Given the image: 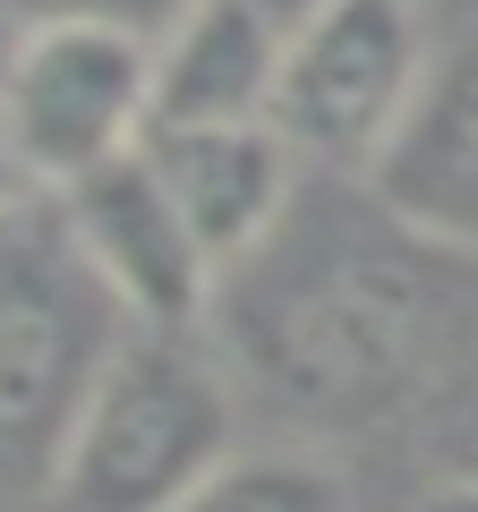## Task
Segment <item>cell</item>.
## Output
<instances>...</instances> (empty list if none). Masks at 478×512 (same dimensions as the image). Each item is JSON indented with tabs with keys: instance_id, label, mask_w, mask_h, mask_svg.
Listing matches in <instances>:
<instances>
[{
	"instance_id": "5",
	"label": "cell",
	"mask_w": 478,
	"mask_h": 512,
	"mask_svg": "<svg viewBox=\"0 0 478 512\" xmlns=\"http://www.w3.org/2000/svg\"><path fill=\"white\" fill-rule=\"evenodd\" d=\"M120 333L129 316L77 265L69 231H26L18 214L0 222V478L52 487L69 419Z\"/></svg>"
},
{
	"instance_id": "8",
	"label": "cell",
	"mask_w": 478,
	"mask_h": 512,
	"mask_svg": "<svg viewBox=\"0 0 478 512\" xmlns=\"http://www.w3.org/2000/svg\"><path fill=\"white\" fill-rule=\"evenodd\" d=\"M376 197L402 231L478 256V35L436 52V77L410 111L402 146L376 171Z\"/></svg>"
},
{
	"instance_id": "13",
	"label": "cell",
	"mask_w": 478,
	"mask_h": 512,
	"mask_svg": "<svg viewBox=\"0 0 478 512\" xmlns=\"http://www.w3.org/2000/svg\"><path fill=\"white\" fill-rule=\"evenodd\" d=\"M265 18H282V26H299V18H316V9H325V0H257Z\"/></svg>"
},
{
	"instance_id": "4",
	"label": "cell",
	"mask_w": 478,
	"mask_h": 512,
	"mask_svg": "<svg viewBox=\"0 0 478 512\" xmlns=\"http://www.w3.org/2000/svg\"><path fill=\"white\" fill-rule=\"evenodd\" d=\"M154 128V35L111 18L52 9L0 52V146L35 180V197H60L86 171L120 163Z\"/></svg>"
},
{
	"instance_id": "9",
	"label": "cell",
	"mask_w": 478,
	"mask_h": 512,
	"mask_svg": "<svg viewBox=\"0 0 478 512\" xmlns=\"http://www.w3.org/2000/svg\"><path fill=\"white\" fill-rule=\"evenodd\" d=\"M282 35L291 26L265 18L257 0H197L188 18L154 35V128H239L274 111L282 77Z\"/></svg>"
},
{
	"instance_id": "7",
	"label": "cell",
	"mask_w": 478,
	"mask_h": 512,
	"mask_svg": "<svg viewBox=\"0 0 478 512\" xmlns=\"http://www.w3.org/2000/svg\"><path fill=\"white\" fill-rule=\"evenodd\" d=\"M154 171H163L171 205H180V222L197 231V248L214 256V274H248L265 248H274L282 231H291V205H299V180H308V163H299L291 146H282L274 120H239V128H163V137H146Z\"/></svg>"
},
{
	"instance_id": "6",
	"label": "cell",
	"mask_w": 478,
	"mask_h": 512,
	"mask_svg": "<svg viewBox=\"0 0 478 512\" xmlns=\"http://www.w3.org/2000/svg\"><path fill=\"white\" fill-rule=\"evenodd\" d=\"M52 205H60V231H69L77 265L103 282V299L129 325H197L214 308L222 274H214V256L197 248V231L180 222V205H171V188H163L146 146L86 171Z\"/></svg>"
},
{
	"instance_id": "12",
	"label": "cell",
	"mask_w": 478,
	"mask_h": 512,
	"mask_svg": "<svg viewBox=\"0 0 478 512\" xmlns=\"http://www.w3.org/2000/svg\"><path fill=\"white\" fill-rule=\"evenodd\" d=\"M419 512H478V487H436Z\"/></svg>"
},
{
	"instance_id": "3",
	"label": "cell",
	"mask_w": 478,
	"mask_h": 512,
	"mask_svg": "<svg viewBox=\"0 0 478 512\" xmlns=\"http://www.w3.org/2000/svg\"><path fill=\"white\" fill-rule=\"evenodd\" d=\"M436 77L427 9L410 0H325L316 18L282 35V77L274 111L282 146L325 180H368L393 163L410 111Z\"/></svg>"
},
{
	"instance_id": "1",
	"label": "cell",
	"mask_w": 478,
	"mask_h": 512,
	"mask_svg": "<svg viewBox=\"0 0 478 512\" xmlns=\"http://www.w3.org/2000/svg\"><path fill=\"white\" fill-rule=\"evenodd\" d=\"M239 308V367L299 419H376L410 402L444 342V291L385 239H291L257 256Z\"/></svg>"
},
{
	"instance_id": "10",
	"label": "cell",
	"mask_w": 478,
	"mask_h": 512,
	"mask_svg": "<svg viewBox=\"0 0 478 512\" xmlns=\"http://www.w3.org/2000/svg\"><path fill=\"white\" fill-rule=\"evenodd\" d=\"M180 512H350V478L308 444H265L231 453Z\"/></svg>"
},
{
	"instance_id": "14",
	"label": "cell",
	"mask_w": 478,
	"mask_h": 512,
	"mask_svg": "<svg viewBox=\"0 0 478 512\" xmlns=\"http://www.w3.org/2000/svg\"><path fill=\"white\" fill-rule=\"evenodd\" d=\"M410 9H436V0H410Z\"/></svg>"
},
{
	"instance_id": "2",
	"label": "cell",
	"mask_w": 478,
	"mask_h": 512,
	"mask_svg": "<svg viewBox=\"0 0 478 512\" xmlns=\"http://www.w3.org/2000/svg\"><path fill=\"white\" fill-rule=\"evenodd\" d=\"M239 453V402L197 325H129L69 419L52 512H180Z\"/></svg>"
},
{
	"instance_id": "11",
	"label": "cell",
	"mask_w": 478,
	"mask_h": 512,
	"mask_svg": "<svg viewBox=\"0 0 478 512\" xmlns=\"http://www.w3.org/2000/svg\"><path fill=\"white\" fill-rule=\"evenodd\" d=\"M52 9H77V18H111V26H137V35H163L171 18H188L197 0H52Z\"/></svg>"
}]
</instances>
